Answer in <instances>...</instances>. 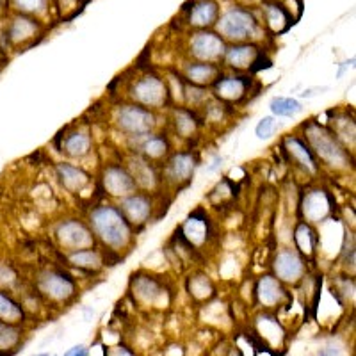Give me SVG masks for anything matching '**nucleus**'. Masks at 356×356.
Listing matches in <instances>:
<instances>
[{
	"mask_svg": "<svg viewBox=\"0 0 356 356\" xmlns=\"http://www.w3.org/2000/svg\"><path fill=\"white\" fill-rule=\"evenodd\" d=\"M104 356H138L134 349H130L125 344H114L104 348Z\"/></svg>",
	"mask_w": 356,
	"mask_h": 356,
	"instance_id": "41",
	"label": "nucleus"
},
{
	"mask_svg": "<svg viewBox=\"0 0 356 356\" xmlns=\"http://www.w3.org/2000/svg\"><path fill=\"white\" fill-rule=\"evenodd\" d=\"M301 216L305 222L308 225H321V222L328 221V218L333 212V202L330 198L328 191L316 187V189L307 191L303 195V200L300 203Z\"/></svg>",
	"mask_w": 356,
	"mask_h": 356,
	"instance_id": "12",
	"label": "nucleus"
},
{
	"mask_svg": "<svg viewBox=\"0 0 356 356\" xmlns=\"http://www.w3.org/2000/svg\"><path fill=\"white\" fill-rule=\"evenodd\" d=\"M187 82L189 84L200 86V88H212L221 77V68L218 65H211V63H189L184 70Z\"/></svg>",
	"mask_w": 356,
	"mask_h": 356,
	"instance_id": "25",
	"label": "nucleus"
},
{
	"mask_svg": "<svg viewBox=\"0 0 356 356\" xmlns=\"http://www.w3.org/2000/svg\"><path fill=\"white\" fill-rule=\"evenodd\" d=\"M61 152L68 159H86L93 152V138L88 129H73L63 136Z\"/></svg>",
	"mask_w": 356,
	"mask_h": 356,
	"instance_id": "21",
	"label": "nucleus"
},
{
	"mask_svg": "<svg viewBox=\"0 0 356 356\" xmlns=\"http://www.w3.org/2000/svg\"><path fill=\"white\" fill-rule=\"evenodd\" d=\"M36 292L49 303L66 305L77 294V284L66 273L44 269L36 276Z\"/></svg>",
	"mask_w": 356,
	"mask_h": 356,
	"instance_id": "6",
	"label": "nucleus"
},
{
	"mask_svg": "<svg viewBox=\"0 0 356 356\" xmlns=\"http://www.w3.org/2000/svg\"><path fill=\"white\" fill-rule=\"evenodd\" d=\"M120 211L132 225V228H141L154 216V200L146 193H134V195L120 200Z\"/></svg>",
	"mask_w": 356,
	"mask_h": 356,
	"instance_id": "15",
	"label": "nucleus"
},
{
	"mask_svg": "<svg viewBox=\"0 0 356 356\" xmlns=\"http://www.w3.org/2000/svg\"><path fill=\"white\" fill-rule=\"evenodd\" d=\"M100 180L106 195L111 198L123 200L134 193H138V186H136L132 175L125 166H118V164L107 166L102 171Z\"/></svg>",
	"mask_w": 356,
	"mask_h": 356,
	"instance_id": "13",
	"label": "nucleus"
},
{
	"mask_svg": "<svg viewBox=\"0 0 356 356\" xmlns=\"http://www.w3.org/2000/svg\"><path fill=\"white\" fill-rule=\"evenodd\" d=\"M319 356H340V353H339V349H335V348H326L321 351Z\"/></svg>",
	"mask_w": 356,
	"mask_h": 356,
	"instance_id": "42",
	"label": "nucleus"
},
{
	"mask_svg": "<svg viewBox=\"0 0 356 356\" xmlns=\"http://www.w3.org/2000/svg\"><path fill=\"white\" fill-rule=\"evenodd\" d=\"M34 356H50L49 353H40V355H34Z\"/></svg>",
	"mask_w": 356,
	"mask_h": 356,
	"instance_id": "45",
	"label": "nucleus"
},
{
	"mask_svg": "<svg viewBox=\"0 0 356 356\" xmlns=\"http://www.w3.org/2000/svg\"><path fill=\"white\" fill-rule=\"evenodd\" d=\"M66 260L70 262V266L84 273H98L104 267V264H106L102 251L97 250V248H88V250L66 253Z\"/></svg>",
	"mask_w": 356,
	"mask_h": 356,
	"instance_id": "26",
	"label": "nucleus"
},
{
	"mask_svg": "<svg viewBox=\"0 0 356 356\" xmlns=\"http://www.w3.org/2000/svg\"><path fill=\"white\" fill-rule=\"evenodd\" d=\"M129 97L132 104L146 107V109L157 111L170 106L171 93L170 86L164 79L154 73H146L132 82L129 89Z\"/></svg>",
	"mask_w": 356,
	"mask_h": 356,
	"instance_id": "5",
	"label": "nucleus"
},
{
	"mask_svg": "<svg viewBox=\"0 0 356 356\" xmlns=\"http://www.w3.org/2000/svg\"><path fill=\"white\" fill-rule=\"evenodd\" d=\"M284 150L296 166L303 170L307 175L316 177L319 173V162H317V159L314 157L308 145L301 138H298V136H287L284 139Z\"/></svg>",
	"mask_w": 356,
	"mask_h": 356,
	"instance_id": "18",
	"label": "nucleus"
},
{
	"mask_svg": "<svg viewBox=\"0 0 356 356\" xmlns=\"http://www.w3.org/2000/svg\"><path fill=\"white\" fill-rule=\"evenodd\" d=\"M264 59V52L255 43H234L227 47L222 63L237 73L257 72L259 63Z\"/></svg>",
	"mask_w": 356,
	"mask_h": 356,
	"instance_id": "10",
	"label": "nucleus"
},
{
	"mask_svg": "<svg viewBox=\"0 0 356 356\" xmlns=\"http://www.w3.org/2000/svg\"><path fill=\"white\" fill-rule=\"evenodd\" d=\"M54 239H56L57 246L65 250V253L88 250V248H95L97 244L89 225L79 221V219H65L59 222L54 230Z\"/></svg>",
	"mask_w": 356,
	"mask_h": 356,
	"instance_id": "7",
	"label": "nucleus"
},
{
	"mask_svg": "<svg viewBox=\"0 0 356 356\" xmlns=\"http://www.w3.org/2000/svg\"><path fill=\"white\" fill-rule=\"evenodd\" d=\"M89 228L93 232L95 239L100 241L106 248L114 253H122L130 248L134 241V228L120 207L98 205L89 214Z\"/></svg>",
	"mask_w": 356,
	"mask_h": 356,
	"instance_id": "1",
	"label": "nucleus"
},
{
	"mask_svg": "<svg viewBox=\"0 0 356 356\" xmlns=\"http://www.w3.org/2000/svg\"><path fill=\"white\" fill-rule=\"evenodd\" d=\"M17 269L8 262H0V291L11 292L18 285Z\"/></svg>",
	"mask_w": 356,
	"mask_h": 356,
	"instance_id": "39",
	"label": "nucleus"
},
{
	"mask_svg": "<svg viewBox=\"0 0 356 356\" xmlns=\"http://www.w3.org/2000/svg\"><path fill=\"white\" fill-rule=\"evenodd\" d=\"M125 168L130 171V175H132L134 182H136L138 189L150 193V191L157 189L159 184H161V177H159L157 170H155L154 162H150L148 159L143 157V155H132Z\"/></svg>",
	"mask_w": 356,
	"mask_h": 356,
	"instance_id": "20",
	"label": "nucleus"
},
{
	"mask_svg": "<svg viewBox=\"0 0 356 356\" xmlns=\"http://www.w3.org/2000/svg\"><path fill=\"white\" fill-rule=\"evenodd\" d=\"M294 243H296V251H298V253H303V255H312V253H316L317 237L314 228H312V225H308V222L303 221L296 227Z\"/></svg>",
	"mask_w": 356,
	"mask_h": 356,
	"instance_id": "32",
	"label": "nucleus"
},
{
	"mask_svg": "<svg viewBox=\"0 0 356 356\" xmlns=\"http://www.w3.org/2000/svg\"><path fill=\"white\" fill-rule=\"evenodd\" d=\"M13 9L18 15H27V17L40 18L49 11V0H11Z\"/></svg>",
	"mask_w": 356,
	"mask_h": 356,
	"instance_id": "36",
	"label": "nucleus"
},
{
	"mask_svg": "<svg viewBox=\"0 0 356 356\" xmlns=\"http://www.w3.org/2000/svg\"><path fill=\"white\" fill-rule=\"evenodd\" d=\"M269 109L278 118H294L300 113H303L301 102L291 97H275L271 100V104H269Z\"/></svg>",
	"mask_w": 356,
	"mask_h": 356,
	"instance_id": "35",
	"label": "nucleus"
},
{
	"mask_svg": "<svg viewBox=\"0 0 356 356\" xmlns=\"http://www.w3.org/2000/svg\"><path fill=\"white\" fill-rule=\"evenodd\" d=\"M198 168V157L193 152H177L166 161L164 166V178L168 184L173 186H186Z\"/></svg>",
	"mask_w": 356,
	"mask_h": 356,
	"instance_id": "16",
	"label": "nucleus"
},
{
	"mask_svg": "<svg viewBox=\"0 0 356 356\" xmlns=\"http://www.w3.org/2000/svg\"><path fill=\"white\" fill-rule=\"evenodd\" d=\"M84 348V344H79V346H73L72 349H68V351L65 353V356H77L79 355V351H81V349Z\"/></svg>",
	"mask_w": 356,
	"mask_h": 356,
	"instance_id": "43",
	"label": "nucleus"
},
{
	"mask_svg": "<svg viewBox=\"0 0 356 356\" xmlns=\"http://www.w3.org/2000/svg\"><path fill=\"white\" fill-rule=\"evenodd\" d=\"M219 18V6L216 0H198L189 9V22L191 27L200 29V31H207V29L214 27L216 22Z\"/></svg>",
	"mask_w": 356,
	"mask_h": 356,
	"instance_id": "24",
	"label": "nucleus"
},
{
	"mask_svg": "<svg viewBox=\"0 0 356 356\" xmlns=\"http://www.w3.org/2000/svg\"><path fill=\"white\" fill-rule=\"evenodd\" d=\"M24 342V326L0 323V355L9 356L17 353Z\"/></svg>",
	"mask_w": 356,
	"mask_h": 356,
	"instance_id": "31",
	"label": "nucleus"
},
{
	"mask_svg": "<svg viewBox=\"0 0 356 356\" xmlns=\"http://www.w3.org/2000/svg\"><path fill=\"white\" fill-rule=\"evenodd\" d=\"M189 292L195 300L205 301V300H211L216 291L212 282L209 280V276L195 275V276H191L189 280Z\"/></svg>",
	"mask_w": 356,
	"mask_h": 356,
	"instance_id": "37",
	"label": "nucleus"
},
{
	"mask_svg": "<svg viewBox=\"0 0 356 356\" xmlns=\"http://www.w3.org/2000/svg\"><path fill=\"white\" fill-rule=\"evenodd\" d=\"M289 292L285 285L276 276L266 275L257 282L255 300L264 310H276L289 301Z\"/></svg>",
	"mask_w": 356,
	"mask_h": 356,
	"instance_id": "17",
	"label": "nucleus"
},
{
	"mask_svg": "<svg viewBox=\"0 0 356 356\" xmlns=\"http://www.w3.org/2000/svg\"><path fill=\"white\" fill-rule=\"evenodd\" d=\"M180 232H182V239L191 248L202 246L209 239V225H207V219L198 218V216H191L182 225Z\"/></svg>",
	"mask_w": 356,
	"mask_h": 356,
	"instance_id": "30",
	"label": "nucleus"
},
{
	"mask_svg": "<svg viewBox=\"0 0 356 356\" xmlns=\"http://www.w3.org/2000/svg\"><path fill=\"white\" fill-rule=\"evenodd\" d=\"M182 97L191 107H200L202 104L209 102V91L205 88H200L195 84H187L182 91Z\"/></svg>",
	"mask_w": 356,
	"mask_h": 356,
	"instance_id": "38",
	"label": "nucleus"
},
{
	"mask_svg": "<svg viewBox=\"0 0 356 356\" xmlns=\"http://www.w3.org/2000/svg\"><path fill=\"white\" fill-rule=\"evenodd\" d=\"M56 173L57 178H59V182H61V186L65 187L68 193H72V195H81L82 191L89 186V182H91L89 175L86 173L82 168L73 166L70 162L57 164Z\"/></svg>",
	"mask_w": 356,
	"mask_h": 356,
	"instance_id": "23",
	"label": "nucleus"
},
{
	"mask_svg": "<svg viewBox=\"0 0 356 356\" xmlns=\"http://www.w3.org/2000/svg\"><path fill=\"white\" fill-rule=\"evenodd\" d=\"M118 130L130 139H145L157 129V114L138 104H125L116 111Z\"/></svg>",
	"mask_w": 356,
	"mask_h": 356,
	"instance_id": "4",
	"label": "nucleus"
},
{
	"mask_svg": "<svg viewBox=\"0 0 356 356\" xmlns=\"http://www.w3.org/2000/svg\"><path fill=\"white\" fill-rule=\"evenodd\" d=\"M41 25L38 18L27 17V15H15L11 17V20L6 25V38H8V43L15 49H24L36 41V38L40 36Z\"/></svg>",
	"mask_w": 356,
	"mask_h": 356,
	"instance_id": "14",
	"label": "nucleus"
},
{
	"mask_svg": "<svg viewBox=\"0 0 356 356\" xmlns=\"http://www.w3.org/2000/svg\"><path fill=\"white\" fill-rule=\"evenodd\" d=\"M0 323L24 326L27 323V312L8 291H0Z\"/></svg>",
	"mask_w": 356,
	"mask_h": 356,
	"instance_id": "27",
	"label": "nucleus"
},
{
	"mask_svg": "<svg viewBox=\"0 0 356 356\" xmlns=\"http://www.w3.org/2000/svg\"><path fill=\"white\" fill-rule=\"evenodd\" d=\"M305 139L317 162L333 171H348L353 168V155L326 125L319 122H307L303 127Z\"/></svg>",
	"mask_w": 356,
	"mask_h": 356,
	"instance_id": "2",
	"label": "nucleus"
},
{
	"mask_svg": "<svg viewBox=\"0 0 356 356\" xmlns=\"http://www.w3.org/2000/svg\"><path fill=\"white\" fill-rule=\"evenodd\" d=\"M333 134H335V138L339 139L342 145L346 146L349 150V146H351V150L355 148V134H356V127H355V120L346 114L342 116L333 118V127L332 129Z\"/></svg>",
	"mask_w": 356,
	"mask_h": 356,
	"instance_id": "33",
	"label": "nucleus"
},
{
	"mask_svg": "<svg viewBox=\"0 0 356 356\" xmlns=\"http://www.w3.org/2000/svg\"><path fill=\"white\" fill-rule=\"evenodd\" d=\"M202 122H200L198 114L193 109H187V107H177L173 111V129L177 136L184 139L195 138L198 134Z\"/></svg>",
	"mask_w": 356,
	"mask_h": 356,
	"instance_id": "28",
	"label": "nucleus"
},
{
	"mask_svg": "<svg viewBox=\"0 0 356 356\" xmlns=\"http://www.w3.org/2000/svg\"><path fill=\"white\" fill-rule=\"evenodd\" d=\"M227 47V41L222 40L218 33H211V31H198L189 40V54L198 63L219 65V63H222Z\"/></svg>",
	"mask_w": 356,
	"mask_h": 356,
	"instance_id": "8",
	"label": "nucleus"
},
{
	"mask_svg": "<svg viewBox=\"0 0 356 356\" xmlns=\"http://www.w3.org/2000/svg\"><path fill=\"white\" fill-rule=\"evenodd\" d=\"M257 335L269 349H278L285 342V328L271 314H260L255 319Z\"/></svg>",
	"mask_w": 356,
	"mask_h": 356,
	"instance_id": "22",
	"label": "nucleus"
},
{
	"mask_svg": "<svg viewBox=\"0 0 356 356\" xmlns=\"http://www.w3.org/2000/svg\"><path fill=\"white\" fill-rule=\"evenodd\" d=\"M212 93L221 104H241L251 93V77L244 73L221 75L212 86Z\"/></svg>",
	"mask_w": 356,
	"mask_h": 356,
	"instance_id": "11",
	"label": "nucleus"
},
{
	"mask_svg": "<svg viewBox=\"0 0 356 356\" xmlns=\"http://www.w3.org/2000/svg\"><path fill=\"white\" fill-rule=\"evenodd\" d=\"M264 15H266L267 27L275 33H284L291 25V18L287 17L285 9L278 4H267L264 8Z\"/></svg>",
	"mask_w": 356,
	"mask_h": 356,
	"instance_id": "34",
	"label": "nucleus"
},
{
	"mask_svg": "<svg viewBox=\"0 0 356 356\" xmlns=\"http://www.w3.org/2000/svg\"><path fill=\"white\" fill-rule=\"evenodd\" d=\"M132 294L143 307H157L164 300L166 291H164V285L154 276L138 275L132 280Z\"/></svg>",
	"mask_w": 356,
	"mask_h": 356,
	"instance_id": "19",
	"label": "nucleus"
},
{
	"mask_svg": "<svg viewBox=\"0 0 356 356\" xmlns=\"http://www.w3.org/2000/svg\"><path fill=\"white\" fill-rule=\"evenodd\" d=\"M139 155H143L150 162L162 161V159H166L170 155V141L162 134H150L148 138L141 139Z\"/></svg>",
	"mask_w": 356,
	"mask_h": 356,
	"instance_id": "29",
	"label": "nucleus"
},
{
	"mask_svg": "<svg viewBox=\"0 0 356 356\" xmlns=\"http://www.w3.org/2000/svg\"><path fill=\"white\" fill-rule=\"evenodd\" d=\"M77 356H89V349L86 348V346H84V348H82L81 351H79V355H77Z\"/></svg>",
	"mask_w": 356,
	"mask_h": 356,
	"instance_id": "44",
	"label": "nucleus"
},
{
	"mask_svg": "<svg viewBox=\"0 0 356 356\" xmlns=\"http://www.w3.org/2000/svg\"><path fill=\"white\" fill-rule=\"evenodd\" d=\"M278 130V122H276L275 116H266L259 122V125L255 127V134L259 139H269L275 136V132Z\"/></svg>",
	"mask_w": 356,
	"mask_h": 356,
	"instance_id": "40",
	"label": "nucleus"
},
{
	"mask_svg": "<svg viewBox=\"0 0 356 356\" xmlns=\"http://www.w3.org/2000/svg\"><path fill=\"white\" fill-rule=\"evenodd\" d=\"M273 271L284 285H298L307 275V264L296 250H280L273 260Z\"/></svg>",
	"mask_w": 356,
	"mask_h": 356,
	"instance_id": "9",
	"label": "nucleus"
},
{
	"mask_svg": "<svg viewBox=\"0 0 356 356\" xmlns=\"http://www.w3.org/2000/svg\"><path fill=\"white\" fill-rule=\"evenodd\" d=\"M216 31L225 41L230 43H251L260 34V25L255 15L243 8H230L219 15Z\"/></svg>",
	"mask_w": 356,
	"mask_h": 356,
	"instance_id": "3",
	"label": "nucleus"
}]
</instances>
